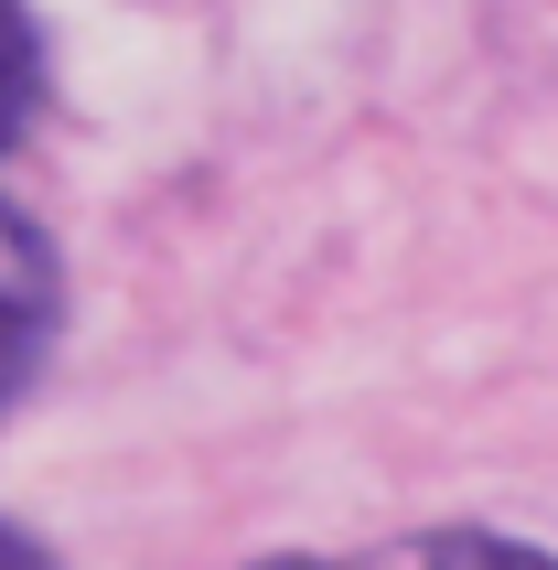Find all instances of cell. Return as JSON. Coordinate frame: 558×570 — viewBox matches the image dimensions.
I'll return each instance as SVG.
<instances>
[{
	"label": "cell",
	"instance_id": "cell-2",
	"mask_svg": "<svg viewBox=\"0 0 558 570\" xmlns=\"http://www.w3.org/2000/svg\"><path fill=\"white\" fill-rule=\"evenodd\" d=\"M43 323H54V269H43V248L22 226H0V410L43 366Z\"/></svg>",
	"mask_w": 558,
	"mask_h": 570
},
{
	"label": "cell",
	"instance_id": "cell-1",
	"mask_svg": "<svg viewBox=\"0 0 558 570\" xmlns=\"http://www.w3.org/2000/svg\"><path fill=\"white\" fill-rule=\"evenodd\" d=\"M258 570H558L548 549L495 539V528H419L387 549H343V560H258Z\"/></svg>",
	"mask_w": 558,
	"mask_h": 570
},
{
	"label": "cell",
	"instance_id": "cell-4",
	"mask_svg": "<svg viewBox=\"0 0 558 570\" xmlns=\"http://www.w3.org/2000/svg\"><path fill=\"white\" fill-rule=\"evenodd\" d=\"M0 570H54V560H43V539H32V528H11V517H0Z\"/></svg>",
	"mask_w": 558,
	"mask_h": 570
},
{
	"label": "cell",
	"instance_id": "cell-3",
	"mask_svg": "<svg viewBox=\"0 0 558 570\" xmlns=\"http://www.w3.org/2000/svg\"><path fill=\"white\" fill-rule=\"evenodd\" d=\"M32 87H43V32H32V11H22V0H0V151L22 140Z\"/></svg>",
	"mask_w": 558,
	"mask_h": 570
}]
</instances>
